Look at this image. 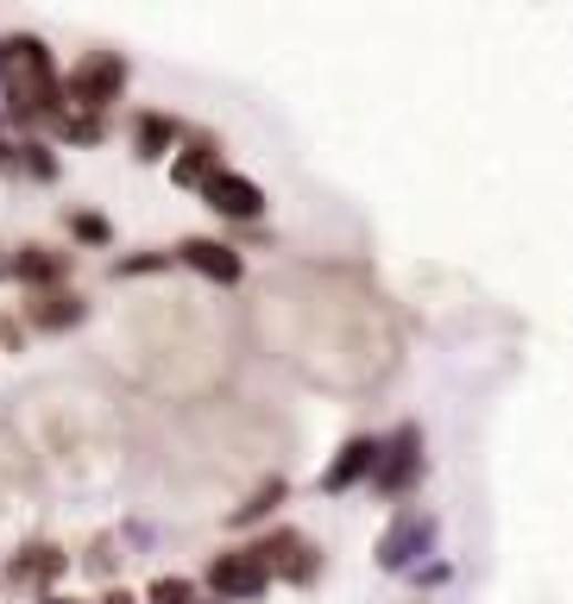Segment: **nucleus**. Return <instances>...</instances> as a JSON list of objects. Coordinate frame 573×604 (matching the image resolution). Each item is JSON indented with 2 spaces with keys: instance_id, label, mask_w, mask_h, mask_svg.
<instances>
[{
  "instance_id": "nucleus-1",
  "label": "nucleus",
  "mask_w": 573,
  "mask_h": 604,
  "mask_svg": "<svg viewBox=\"0 0 573 604\" xmlns=\"http://www.w3.org/2000/svg\"><path fill=\"white\" fill-rule=\"evenodd\" d=\"M0 82L13 89V108H25V114H44L58 101V76H51V58H44L39 39L0 44Z\"/></svg>"
},
{
  "instance_id": "nucleus-2",
  "label": "nucleus",
  "mask_w": 573,
  "mask_h": 604,
  "mask_svg": "<svg viewBox=\"0 0 573 604\" xmlns=\"http://www.w3.org/2000/svg\"><path fill=\"white\" fill-rule=\"evenodd\" d=\"M120 89H126V63L120 58H89L70 76V101L76 108H108V101H120Z\"/></svg>"
},
{
  "instance_id": "nucleus-3",
  "label": "nucleus",
  "mask_w": 573,
  "mask_h": 604,
  "mask_svg": "<svg viewBox=\"0 0 573 604\" xmlns=\"http://www.w3.org/2000/svg\"><path fill=\"white\" fill-rule=\"evenodd\" d=\"M202 183H208V208H221V215H234V221H253L258 208H265V195H258L246 176L215 171V176H202Z\"/></svg>"
},
{
  "instance_id": "nucleus-4",
  "label": "nucleus",
  "mask_w": 573,
  "mask_h": 604,
  "mask_svg": "<svg viewBox=\"0 0 573 604\" xmlns=\"http://www.w3.org/2000/svg\"><path fill=\"white\" fill-rule=\"evenodd\" d=\"M208 585H215L221 598H253L258 585H265V566H258V554H221Z\"/></svg>"
},
{
  "instance_id": "nucleus-5",
  "label": "nucleus",
  "mask_w": 573,
  "mask_h": 604,
  "mask_svg": "<svg viewBox=\"0 0 573 604\" xmlns=\"http://www.w3.org/2000/svg\"><path fill=\"white\" fill-rule=\"evenodd\" d=\"M183 258H190L202 277H221V284H234V277H239V258L227 253V246H215V239H190V246H183Z\"/></svg>"
},
{
  "instance_id": "nucleus-6",
  "label": "nucleus",
  "mask_w": 573,
  "mask_h": 604,
  "mask_svg": "<svg viewBox=\"0 0 573 604\" xmlns=\"http://www.w3.org/2000/svg\"><path fill=\"white\" fill-rule=\"evenodd\" d=\"M253 554H258V561H272V554H277V566H284L290 580H309V573H316V561H309V547H303L297 535H277V542L253 547Z\"/></svg>"
},
{
  "instance_id": "nucleus-7",
  "label": "nucleus",
  "mask_w": 573,
  "mask_h": 604,
  "mask_svg": "<svg viewBox=\"0 0 573 604\" xmlns=\"http://www.w3.org/2000/svg\"><path fill=\"white\" fill-rule=\"evenodd\" d=\"M366 467H378V448H372V441H354V448H347V453L335 460V472H328V485H354V479H359Z\"/></svg>"
},
{
  "instance_id": "nucleus-8",
  "label": "nucleus",
  "mask_w": 573,
  "mask_h": 604,
  "mask_svg": "<svg viewBox=\"0 0 573 604\" xmlns=\"http://www.w3.org/2000/svg\"><path fill=\"white\" fill-rule=\"evenodd\" d=\"M410 472H416V434H397V448H391V460L378 467V479H385V485H403Z\"/></svg>"
},
{
  "instance_id": "nucleus-9",
  "label": "nucleus",
  "mask_w": 573,
  "mask_h": 604,
  "mask_svg": "<svg viewBox=\"0 0 573 604\" xmlns=\"http://www.w3.org/2000/svg\"><path fill=\"white\" fill-rule=\"evenodd\" d=\"M416 542H429V529H422V523H403V529L391 535V542H385V561H391V566H403V561H410V547H416Z\"/></svg>"
},
{
  "instance_id": "nucleus-10",
  "label": "nucleus",
  "mask_w": 573,
  "mask_h": 604,
  "mask_svg": "<svg viewBox=\"0 0 573 604\" xmlns=\"http://www.w3.org/2000/svg\"><path fill=\"white\" fill-rule=\"evenodd\" d=\"M13 277H51V272H63V258H44V253H25V258H13L7 265Z\"/></svg>"
},
{
  "instance_id": "nucleus-11",
  "label": "nucleus",
  "mask_w": 573,
  "mask_h": 604,
  "mask_svg": "<svg viewBox=\"0 0 573 604\" xmlns=\"http://www.w3.org/2000/svg\"><path fill=\"white\" fill-rule=\"evenodd\" d=\"M39 321H44V328H63V321H76V296H44Z\"/></svg>"
},
{
  "instance_id": "nucleus-12",
  "label": "nucleus",
  "mask_w": 573,
  "mask_h": 604,
  "mask_svg": "<svg viewBox=\"0 0 573 604\" xmlns=\"http://www.w3.org/2000/svg\"><path fill=\"white\" fill-rule=\"evenodd\" d=\"M152 604H190V585L183 580H158L152 585Z\"/></svg>"
},
{
  "instance_id": "nucleus-13",
  "label": "nucleus",
  "mask_w": 573,
  "mask_h": 604,
  "mask_svg": "<svg viewBox=\"0 0 573 604\" xmlns=\"http://www.w3.org/2000/svg\"><path fill=\"white\" fill-rule=\"evenodd\" d=\"M164 139H171V126H164V120H145V126H139V145H145V152L158 157V145Z\"/></svg>"
},
{
  "instance_id": "nucleus-14",
  "label": "nucleus",
  "mask_w": 573,
  "mask_h": 604,
  "mask_svg": "<svg viewBox=\"0 0 573 604\" xmlns=\"http://www.w3.org/2000/svg\"><path fill=\"white\" fill-rule=\"evenodd\" d=\"M101 604H133V598H126V592H120V598H101Z\"/></svg>"
}]
</instances>
